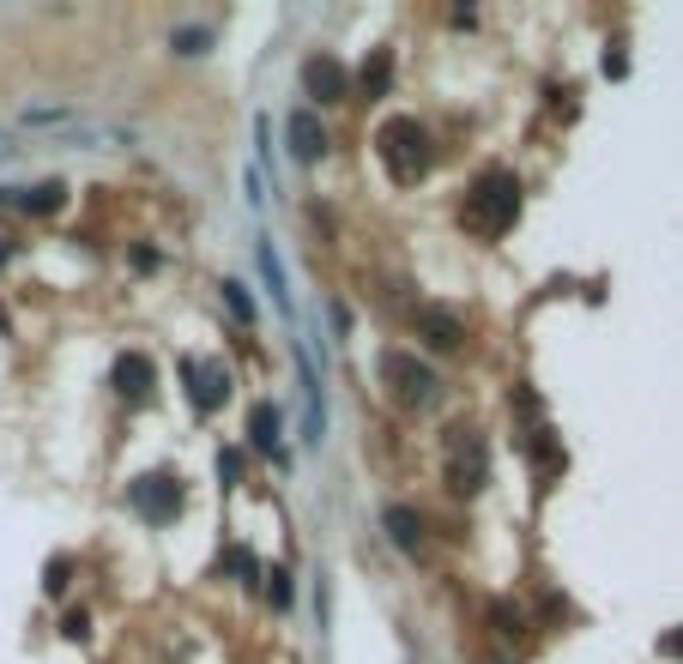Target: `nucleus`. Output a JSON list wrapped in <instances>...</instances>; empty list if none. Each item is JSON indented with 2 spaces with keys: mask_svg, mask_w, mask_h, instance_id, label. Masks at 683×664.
<instances>
[{
  "mask_svg": "<svg viewBox=\"0 0 683 664\" xmlns=\"http://www.w3.org/2000/svg\"><path fill=\"white\" fill-rule=\"evenodd\" d=\"M520 224V182L508 170H484L466 194V230L478 236H508Z\"/></svg>",
  "mask_w": 683,
  "mask_h": 664,
  "instance_id": "obj_1",
  "label": "nucleus"
},
{
  "mask_svg": "<svg viewBox=\"0 0 683 664\" xmlns=\"http://www.w3.org/2000/svg\"><path fill=\"white\" fill-rule=\"evenodd\" d=\"M375 145H382V164H387V176H394L399 188H418L423 176H430V164H435V152H430V133H423L411 116H394V121H382Z\"/></svg>",
  "mask_w": 683,
  "mask_h": 664,
  "instance_id": "obj_2",
  "label": "nucleus"
},
{
  "mask_svg": "<svg viewBox=\"0 0 683 664\" xmlns=\"http://www.w3.org/2000/svg\"><path fill=\"white\" fill-rule=\"evenodd\" d=\"M442 471H447V483H454V495L472 502V495L490 483V447H484V435H478V430H447L442 435Z\"/></svg>",
  "mask_w": 683,
  "mask_h": 664,
  "instance_id": "obj_3",
  "label": "nucleus"
},
{
  "mask_svg": "<svg viewBox=\"0 0 683 664\" xmlns=\"http://www.w3.org/2000/svg\"><path fill=\"white\" fill-rule=\"evenodd\" d=\"M382 381H387V393H394L406 411H430V405H435V375L418 363V357H406V351H382Z\"/></svg>",
  "mask_w": 683,
  "mask_h": 664,
  "instance_id": "obj_4",
  "label": "nucleus"
},
{
  "mask_svg": "<svg viewBox=\"0 0 683 664\" xmlns=\"http://www.w3.org/2000/svg\"><path fill=\"white\" fill-rule=\"evenodd\" d=\"M133 508H140L152 526L182 520V483H176L170 471H158V478H140V483H133Z\"/></svg>",
  "mask_w": 683,
  "mask_h": 664,
  "instance_id": "obj_5",
  "label": "nucleus"
},
{
  "mask_svg": "<svg viewBox=\"0 0 683 664\" xmlns=\"http://www.w3.org/2000/svg\"><path fill=\"white\" fill-rule=\"evenodd\" d=\"M109 387H116L121 405H145V399H152V387H158V369H152V357L121 351L116 369H109Z\"/></svg>",
  "mask_w": 683,
  "mask_h": 664,
  "instance_id": "obj_6",
  "label": "nucleus"
},
{
  "mask_svg": "<svg viewBox=\"0 0 683 664\" xmlns=\"http://www.w3.org/2000/svg\"><path fill=\"white\" fill-rule=\"evenodd\" d=\"M302 92L315 97V104H345V92H351V73H345L333 55H309V61H302Z\"/></svg>",
  "mask_w": 683,
  "mask_h": 664,
  "instance_id": "obj_7",
  "label": "nucleus"
},
{
  "mask_svg": "<svg viewBox=\"0 0 683 664\" xmlns=\"http://www.w3.org/2000/svg\"><path fill=\"white\" fill-rule=\"evenodd\" d=\"M182 375H188V393H194V411H200V418H212V411L230 399V375H224V363H194V357H188Z\"/></svg>",
  "mask_w": 683,
  "mask_h": 664,
  "instance_id": "obj_8",
  "label": "nucleus"
},
{
  "mask_svg": "<svg viewBox=\"0 0 683 664\" xmlns=\"http://www.w3.org/2000/svg\"><path fill=\"white\" fill-rule=\"evenodd\" d=\"M297 375H302V411H309L302 435H309V442H321V430H327V411H321V375H315V357H309V351H297Z\"/></svg>",
  "mask_w": 683,
  "mask_h": 664,
  "instance_id": "obj_9",
  "label": "nucleus"
},
{
  "mask_svg": "<svg viewBox=\"0 0 683 664\" xmlns=\"http://www.w3.org/2000/svg\"><path fill=\"white\" fill-rule=\"evenodd\" d=\"M285 133H290V152H297L302 164H315V157L327 152V133H321V121L309 116V109H297V116L285 121Z\"/></svg>",
  "mask_w": 683,
  "mask_h": 664,
  "instance_id": "obj_10",
  "label": "nucleus"
},
{
  "mask_svg": "<svg viewBox=\"0 0 683 664\" xmlns=\"http://www.w3.org/2000/svg\"><path fill=\"white\" fill-rule=\"evenodd\" d=\"M418 326H423V345H430V351H460V345H466L460 321H454V314H442V309H423Z\"/></svg>",
  "mask_w": 683,
  "mask_h": 664,
  "instance_id": "obj_11",
  "label": "nucleus"
},
{
  "mask_svg": "<svg viewBox=\"0 0 683 664\" xmlns=\"http://www.w3.org/2000/svg\"><path fill=\"white\" fill-rule=\"evenodd\" d=\"M249 442L261 447L266 459H278V466H285V447H278V405H254V418H249Z\"/></svg>",
  "mask_w": 683,
  "mask_h": 664,
  "instance_id": "obj_12",
  "label": "nucleus"
},
{
  "mask_svg": "<svg viewBox=\"0 0 683 664\" xmlns=\"http://www.w3.org/2000/svg\"><path fill=\"white\" fill-rule=\"evenodd\" d=\"M387 85H394V49H375L363 61V73H357V92H363V97H387Z\"/></svg>",
  "mask_w": 683,
  "mask_h": 664,
  "instance_id": "obj_13",
  "label": "nucleus"
},
{
  "mask_svg": "<svg viewBox=\"0 0 683 664\" xmlns=\"http://www.w3.org/2000/svg\"><path fill=\"white\" fill-rule=\"evenodd\" d=\"M387 532H394V544L406 556H423V520L411 508H387Z\"/></svg>",
  "mask_w": 683,
  "mask_h": 664,
  "instance_id": "obj_14",
  "label": "nucleus"
},
{
  "mask_svg": "<svg viewBox=\"0 0 683 664\" xmlns=\"http://www.w3.org/2000/svg\"><path fill=\"white\" fill-rule=\"evenodd\" d=\"M67 200V188L61 182H37V188H25V194H13V206L19 212H31V218H43V212H55Z\"/></svg>",
  "mask_w": 683,
  "mask_h": 664,
  "instance_id": "obj_15",
  "label": "nucleus"
},
{
  "mask_svg": "<svg viewBox=\"0 0 683 664\" xmlns=\"http://www.w3.org/2000/svg\"><path fill=\"white\" fill-rule=\"evenodd\" d=\"M254 261H261V278H266V290H273V302H278V309H290V290H285V273H278L273 242H261V248H254Z\"/></svg>",
  "mask_w": 683,
  "mask_h": 664,
  "instance_id": "obj_16",
  "label": "nucleus"
},
{
  "mask_svg": "<svg viewBox=\"0 0 683 664\" xmlns=\"http://www.w3.org/2000/svg\"><path fill=\"white\" fill-rule=\"evenodd\" d=\"M224 302H230V314H237V321H254V297H249V285H242V278H224Z\"/></svg>",
  "mask_w": 683,
  "mask_h": 664,
  "instance_id": "obj_17",
  "label": "nucleus"
},
{
  "mask_svg": "<svg viewBox=\"0 0 683 664\" xmlns=\"http://www.w3.org/2000/svg\"><path fill=\"white\" fill-rule=\"evenodd\" d=\"M224 562H230V574H237L242 587H254V580H261V562H254L249 550H230V556H224Z\"/></svg>",
  "mask_w": 683,
  "mask_h": 664,
  "instance_id": "obj_18",
  "label": "nucleus"
},
{
  "mask_svg": "<svg viewBox=\"0 0 683 664\" xmlns=\"http://www.w3.org/2000/svg\"><path fill=\"white\" fill-rule=\"evenodd\" d=\"M266 580H273V587H266V599H273L278 611H290V574L278 568V574H266Z\"/></svg>",
  "mask_w": 683,
  "mask_h": 664,
  "instance_id": "obj_19",
  "label": "nucleus"
},
{
  "mask_svg": "<svg viewBox=\"0 0 683 664\" xmlns=\"http://www.w3.org/2000/svg\"><path fill=\"white\" fill-rule=\"evenodd\" d=\"M67 574H73L67 562H49V568H43V592H49V599H55V592H67Z\"/></svg>",
  "mask_w": 683,
  "mask_h": 664,
  "instance_id": "obj_20",
  "label": "nucleus"
},
{
  "mask_svg": "<svg viewBox=\"0 0 683 664\" xmlns=\"http://www.w3.org/2000/svg\"><path fill=\"white\" fill-rule=\"evenodd\" d=\"M659 652H666V659H683V628H671V635H659Z\"/></svg>",
  "mask_w": 683,
  "mask_h": 664,
  "instance_id": "obj_21",
  "label": "nucleus"
}]
</instances>
